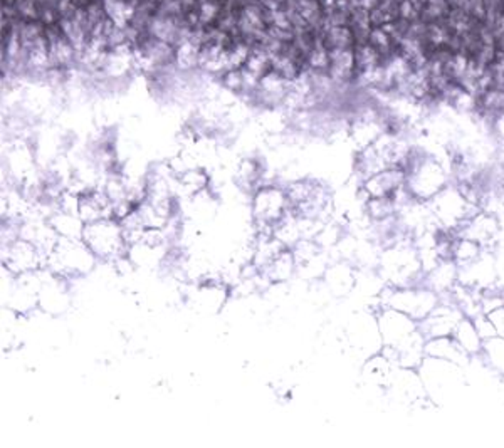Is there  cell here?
Here are the masks:
<instances>
[{
	"label": "cell",
	"mask_w": 504,
	"mask_h": 448,
	"mask_svg": "<svg viewBox=\"0 0 504 448\" xmlns=\"http://www.w3.org/2000/svg\"><path fill=\"white\" fill-rule=\"evenodd\" d=\"M405 170V185L416 200H430L446 188V174L441 165L428 157L409 155Z\"/></svg>",
	"instance_id": "obj_1"
},
{
	"label": "cell",
	"mask_w": 504,
	"mask_h": 448,
	"mask_svg": "<svg viewBox=\"0 0 504 448\" xmlns=\"http://www.w3.org/2000/svg\"><path fill=\"white\" fill-rule=\"evenodd\" d=\"M461 321H463V316L459 309L437 306L434 311L428 312V316L422 319L418 329H420L422 336L426 337V341L436 339V337L454 336Z\"/></svg>",
	"instance_id": "obj_2"
},
{
	"label": "cell",
	"mask_w": 504,
	"mask_h": 448,
	"mask_svg": "<svg viewBox=\"0 0 504 448\" xmlns=\"http://www.w3.org/2000/svg\"><path fill=\"white\" fill-rule=\"evenodd\" d=\"M395 308H397V311L410 316L412 319H424L428 312H432L437 308V298L428 289L424 291V289L410 286V289L399 292V298L395 299Z\"/></svg>",
	"instance_id": "obj_3"
},
{
	"label": "cell",
	"mask_w": 504,
	"mask_h": 448,
	"mask_svg": "<svg viewBox=\"0 0 504 448\" xmlns=\"http://www.w3.org/2000/svg\"><path fill=\"white\" fill-rule=\"evenodd\" d=\"M454 337L463 348L466 349L467 353H476L481 348V337H479L476 326L464 319V318L457 326Z\"/></svg>",
	"instance_id": "obj_4"
},
{
	"label": "cell",
	"mask_w": 504,
	"mask_h": 448,
	"mask_svg": "<svg viewBox=\"0 0 504 448\" xmlns=\"http://www.w3.org/2000/svg\"><path fill=\"white\" fill-rule=\"evenodd\" d=\"M486 316L490 318V321H491L492 326H494L498 337H503L504 339V306L494 309V311L488 312Z\"/></svg>",
	"instance_id": "obj_5"
}]
</instances>
